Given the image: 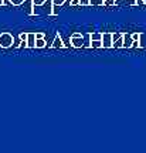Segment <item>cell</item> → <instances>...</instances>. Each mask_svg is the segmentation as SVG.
Masks as SVG:
<instances>
[{
	"mask_svg": "<svg viewBox=\"0 0 146 153\" xmlns=\"http://www.w3.org/2000/svg\"><path fill=\"white\" fill-rule=\"evenodd\" d=\"M133 45V38H132V34L124 33V48H130Z\"/></svg>",
	"mask_w": 146,
	"mask_h": 153,
	"instance_id": "cell-4",
	"label": "cell"
},
{
	"mask_svg": "<svg viewBox=\"0 0 146 153\" xmlns=\"http://www.w3.org/2000/svg\"><path fill=\"white\" fill-rule=\"evenodd\" d=\"M51 47H53V48H63V47H65V44L63 43V38L60 37L58 34L55 36L54 41H53V44H51Z\"/></svg>",
	"mask_w": 146,
	"mask_h": 153,
	"instance_id": "cell-6",
	"label": "cell"
},
{
	"mask_svg": "<svg viewBox=\"0 0 146 153\" xmlns=\"http://www.w3.org/2000/svg\"><path fill=\"white\" fill-rule=\"evenodd\" d=\"M45 47V40L44 38H36V48H44Z\"/></svg>",
	"mask_w": 146,
	"mask_h": 153,
	"instance_id": "cell-9",
	"label": "cell"
},
{
	"mask_svg": "<svg viewBox=\"0 0 146 153\" xmlns=\"http://www.w3.org/2000/svg\"><path fill=\"white\" fill-rule=\"evenodd\" d=\"M27 36L28 33H20V40L22 41H27Z\"/></svg>",
	"mask_w": 146,
	"mask_h": 153,
	"instance_id": "cell-17",
	"label": "cell"
},
{
	"mask_svg": "<svg viewBox=\"0 0 146 153\" xmlns=\"http://www.w3.org/2000/svg\"><path fill=\"white\" fill-rule=\"evenodd\" d=\"M45 3V0H31V6L33 9H36L37 6H43Z\"/></svg>",
	"mask_w": 146,
	"mask_h": 153,
	"instance_id": "cell-11",
	"label": "cell"
},
{
	"mask_svg": "<svg viewBox=\"0 0 146 153\" xmlns=\"http://www.w3.org/2000/svg\"><path fill=\"white\" fill-rule=\"evenodd\" d=\"M89 47H94V48H104V44H102V40H92Z\"/></svg>",
	"mask_w": 146,
	"mask_h": 153,
	"instance_id": "cell-7",
	"label": "cell"
},
{
	"mask_svg": "<svg viewBox=\"0 0 146 153\" xmlns=\"http://www.w3.org/2000/svg\"><path fill=\"white\" fill-rule=\"evenodd\" d=\"M27 48H36V33H28V36H27Z\"/></svg>",
	"mask_w": 146,
	"mask_h": 153,
	"instance_id": "cell-5",
	"label": "cell"
},
{
	"mask_svg": "<svg viewBox=\"0 0 146 153\" xmlns=\"http://www.w3.org/2000/svg\"><path fill=\"white\" fill-rule=\"evenodd\" d=\"M142 36H143L142 33H133L132 34V38H133V41H141L142 43ZM142 45H143V44H142Z\"/></svg>",
	"mask_w": 146,
	"mask_h": 153,
	"instance_id": "cell-12",
	"label": "cell"
},
{
	"mask_svg": "<svg viewBox=\"0 0 146 153\" xmlns=\"http://www.w3.org/2000/svg\"><path fill=\"white\" fill-rule=\"evenodd\" d=\"M91 6H105V0H89Z\"/></svg>",
	"mask_w": 146,
	"mask_h": 153,
	"instance_id": "cell-10",
	"label": "cell"
},
{
	"mask_svg": "<svg viewBox=\"0 0 146 153\" xmlns=\"http://www.w3.org/2000/svg\"><path fill=\"white\" fill-rule=\"evenodd\" d=\"M70 44L74 47V48H81V47H84V37L78 33L72 34L70 38Z\"/></svg>",
	"mask_w": 146,
	"mask_h": 153,
	"instance_id": "cell-2",
	"label": "cell"
},
{
	"mask_svg": "<svg viewBox=\"0 0 146 153\" xmlns=\"http://www.w3.org/2000/svg\"><path fill=\"white\" fill-rule=\"evenodd\" d=\"M130 1H132V4H136V3H138L136 0H130Z\"/></svg>",
	"mask_w": 146,
	"mask_h": 153,
	"instance_id": "cell-22",
	"label": "cell"
},
{
	"mask_svg": "<svg viewBox=\"0 0 146 153\" xmlns=\"http://www.w3.org/2000/svg\"><path fill=\"white\" fill-rule=\"evenodd\" d=\"M36 38H44L43 33H36Z\"/></svg>",
	"mask_w": 146,
	"mask_h": 153,
	"instance_id": "cell-21",
	"label": "cell"
},
{
	"mask_svg": "<svg viewBox=\"0 0 146 153\" xmlns=\"http://www.w3.org/2000/svg\"><path fill=\"white\" fill-rule=\"evenodd\" d=\"M58 7H60V6L53 4V10H51V14H57V13H58Z\"/></svg>",
	"mask_w": 146,
	"mask_h": 153,
	"instance_id": "cell-18",
	"label": "cell"
},
{
	"mask_svg": "<svg viewBox=\"0 0 146 153\" xmlns=\"http://www.w3.org/2000/svg\"><path fill=\"white\" fill-rule=\"evenodd\" d=\"M142 1H143V3H145V4H146V0H142Z\"/></svg>",
	"mask_w": 146,
	"mask_h": 153,
	"instance_id": "cell-23",
	"label": "cell"
},
{
	"mask_svg": "<svg viewBox=\"0 0 146 153\" xmlns=\"http://www.w3.org/2000/svg\"><path fill=\"white\" fill-rule=\"evenodd\" d=\"M89 38H91V41L92 40H102V33H92Z\"/></svg>",
	"mask_w": 146,
	"mask_h": 153,
	"instance_id": "cell-13",
	"label": "cell"
},
{
	"mask_svg": "<svg viewBox=\"0 0 146 153\" xmlns=\"http://www.w3.org/2000/svg\"><path fill=\"white\" fill-rule=\"evenodd\" d=\"M80 6H91L89 0H80Z\"/></svg>",
	"mask_w": 146,
	"mask_h": 153,
	"instance_id": "cell-19",
	"label": "cell"
},
{
	"mask_svg": "<svg viewBox=\"0 0 146 153\" xmlns=\"http://www.w3.org/2000/svg\"><path fill=\"white\" fill-rule=\"evenodd\" d=\"M53 4H57V6H63L65 3V0H51Z\"/></svg>",
	"mask_w": 146,
	"mask_h": 153,
	"instance_id": "cell-15",
	"label": "cell"
},
{
	"mask_svg": "<svg viewBox=\"0 0 146 153\" xmlns=\"http://www.w3.org/2000/svg\"><path fill=\"white\" fill-rule=\"evenodd\" d=\"M116 4V0H105V6H114Z\"/></svg>",
	"mask_w": 146,
	"mask_h": 153,
	"instance_id": "cell-16",
	"label": "cell"
},
{
	"mask_svg": "<svg viewBox=\"0 0 146 153\" xmlns=\"http://www.w3.org/2000/svg\"><path fill=\"white\" fill-rule=\"evenodd\" d=\"M102 44L104 48H112V45H114L112 33H102Z\"/></svg>",
	"mask_w": 146,
	"mask_h": 153,
	"instance_id": "cell-3",
	"label": "cell"
},
{
	"mask_svg": "<svg viewBox=\"0 0 146 153\" xmlns=\"http://www.w3.org/2000/svg\"><path fill=\"white\" fill-rule=\"evenodd\" d=\"M71 6H80V0H70Z\"/></svg>",
	"mask_w": 146,
	"mask_h": 153,
	"instance_id": "cell-20",
	"label": "cell"
},
{
	"mask_svg": "<svg viewBox=\"0 0 146 153\" xmlns=\"http://www.w3.org/2000/svg\"><path fill=\"white\" fill-rule=\"evenodd\" d=\"M14 43V37L10 33H1L0 34V47L1 48H9Z\"/></svg>",
	"mask_w": 146,
	"mask_h": 153,
	"instance_id": "cell-1",
	"label": "cell"
},
{
	"mask_svg": "<svg viewBox=\"0 0 146 153\" xmlns=\"http://www.w3.org/2000/svg\"><path fill=\"white\" fill-rule=\"evenodd\" d=\"M10 1V4H13V6H22L26 0H9Z\"/></svg>",
	"mask_w": 146,
	"mask_h": 153,
	"instance_id": "cell-14",
	"label": "cell"
},
{
	"mask_svg": "<svg viewBox=\"0 0 146 153\" xmlns=\"http://www.w3.org/2000/svg\"><path fill=\"white\" fill-rule=\"evenodd\" d=\"M114 48H124V34H122V37L118 38L116 41H114V45H112Z\"/></svg>",
	"mask_w": 146,
	"mask_h": 153,
	"instance_id": "cell-8",
	"label": "cell"
}]
</instances>
